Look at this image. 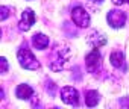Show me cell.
Instances as JSON below:
<instances>
[{"instance_id": "obj_14", "label": "cell", "mask_w": 129, "mask_h": 109, "mask_svg": "<svg viewBox=\"0 0 129 109\" xmlns=\"http://www.w3.org/2000/svg\"><path fill=\"white\" fill-rule=\"evenodd\" d=\"M0 64H2V73H6L8 71V61H6L5 56L0 58Z\"/></svg>"}, {"instance_id": "obj_6", "label": "cell", "mask_w": 129, "mask_h": 109, "mask_svg": "<svg viewBox=\"0 0 129 109\" xmlns=\"http://www.w3.org/2000/svg\"><path fill=\"white\" fill-rule=\"evenodd\" d=\"M100 59H102V56H100L99 50H97V48H93V50L87 55V56H85L87 70H88L90 73H96L97 68H99V65H100Z\"/></svg>"}, {"instance_id": "obj_12", "label": "cell", "mask_w": 129, "mask_h": 109, "mask_svg": "<svg viewBox=\"0 0 129 109\" xmlns=\"http://www.w3.org/2000/svg\"><path fill=\"white\" fill-rule=\"evenodd\" d=\"M97 103H99V92L94 91V89L88 91L87 95H85V104H87L88 107H93V106H96Z\"/></svg>"}, {"instance_id": "obj_1", "label": "cell", "mask_w": 129, "mask_h": 109, "mask_svg": "<svg viewBox=\"0 0 129 109\" xmlns=\"http://www.w3.org/2000/svg\"><path fill=\"white\" fill-rule=\"evenodd\" d=\"M17 58H18V62L23 68L26 70H38L40 68V62L37 61V58L32 55V51L24 45H21L17 51Z\"/></svg>"}, {"instance_id": "obj_4", "label": "cell", "mask_w": 129, "mask_h": 109, "mask_svg": "<svg viewBox=\"0 0 129 109\" xmlns=\"http://www.w3.org/2000/svg\"><path fill=\"white\" fill-rule=\"evenodd\" d=\"M72 18L73 23L79 27H88L90 26V14L82 8V6H76L72 11Z\"/></svg>"}, {"instance_id": "obj_7", "label": "cell", "mask_w": 129, "mask_h": 109, "mask_svg": "<svg viewBox=\"0 0 129 109\" xmlns=\"http://www.w3.org/2000/svg\"><path fill=\"white\" fill-rule=\"evenodd\" d=\"M35 20H37L35 12H34L30 8L24 9V11H23V15H21V20H20V23H18L20 30H24V32L29 30V29L32 27V24L35 23Z\"/></svg>"}, {"instance_id": "obj_10", "label": "cell", "mask_w": 129, "mask_h": 109, "mask_svg": "<svg viewBox=\"0 0 129 109\" xmlns=\"http://www.w3.org/2000/svg\"><path fill=\"white\" fill-rule=\"evenodd\" d=\"M109 61L115 68H121L124 65V53L121 50H114L109 56Z\"/></svg>"}, {"instance_id": "obj_13", "label": "cell", "mask_w": 129, "mask_h": 109, "mask_svg": "<svg viewBox=\"0 0 129 109\" xmlns=\"http://www.w3.org/2000/svg\"><path fill=\"white\" fill-rule=\"evenodd\" d=\"M9 8L8 6H2V8H0V12H2V14H0V20H2V21H5L8 17H9Z\"/></svg>"}, {"instance_id": "obj_11", "label": "cell", "mask_w": 129, "mask_h": 109, "mask_svg": "<svg viewBox=\"0 0 129 109\" xmlns=\"http://www.w3.org/2000/svg\"><path fill=\"white\" fill-rule=\"evenodd\" d=\"M32 44H34L35 48L43 50V48H46V47L49 45V38H47L44 33H35V35L32 36Z\"/></svg>"}, {"instance_id": "obj_15", "label": "cell", "mask_w": 129, "mask_h": 109, "mask_svg": "<svg viewBox=\"0 0 129 109\" xmlns=\"http://www.w3.org/2000/svg\"><path fill=\"white\" fill-rule=\"evenodd\" d=\"M49 88H50V94H53V91H55V83H53V82H47L46 89H49Z\"/></svg>"}, {"instance_id": "obj_2", "label": "cell", "mask_w": 129, "mask_h": 109, "mask_svg": "<svg viewBox=\"0 0 129 109\" xmlns=\"http://www.w3.org/2000/svg\"><path fill=\"white\" fill-rule=\"evenodd\" d=\"M70 58V48L67 45H56L55 47V51H53V61L50 62V68L58 71V70H62L64 64L67 62V59Z\"/></svg>"}, {"instance_id": "obj_5", "label": "cell", "mask_w": 129, "mask_h": 109, "mask_svg": "<svg viewBox=\"0 0 129 109\" xmlns=\"http://www.w3.org/2000/svg\"><path fill=\"white\" fill-rule=\"evenodd\" d=\"M61 98H62L64 103L72 104V106H78L79 104V92L73 86H64L61 89Z\"/></svg>"}, {"instance_id": "obj_18", "label": "cell", "mask_w": 129, "mask_h": 109, "mask_svg": "<svg viewBox=\"0 0 129 109\" xmlns=\"http://www.w3.org/2000/svg\"><path fill=\"white\" fill-rule=\"evenodd\" d=\"M91 2H94V3H96V2H97V3H102L103 0H91Z\"/></svg>"}, {"instance_id": "obj_17", "label": "cell", "mask_w": 129, "mask_h": 109, "mask_svg": "<svg viewBox=\"0 0 129 109\" xmlns=\"http://www.w3.org/2000/svg\"><path fill=\"white\" fill-rule=\"evenodd\" d=\"M118 103H120V104H129V101H126V100H124V98H121V100H120V101H118Z\"/></svg>"}, {"instance_id": "obj_9", "label": "cell", "mask_w": 129, "mask_h": 109, "mask_svg": "<svg viewBox=\"0 0 129 109\" xmlns=\"http://www.w3.org/2000/svg\"><path fill=\"white\" fill-rule=\"evenodd\" d=\"M15 95L20 98V100H29L32 95H34V88L30 85H26V83H21L17 86L15 89Z\"/></svg>"}, {"instance_id": "obj_3", "label": "cell", "mask_w": 129, "mask_h": 109, "mask_svg": "<svg viewBox=\"0 0 129 109\" xmlns=\"http://www.w3.org/2000/svg\"><path fill=\"white\" fill-rule=\"evenodd\" d=\"M126 12H123V11H120V9H111L109 12H108V15H106V21H108V24L111 26V27H114V29H120V27H123L124 24H126Z\"/></svg>"}, {"instance_id": "obj_16", "label": "cell", "mask_w": 129, "mask_h": 109, "mask_svg": "<svg viewBox=\"0 0 129 109\" xmlns=\"http://www.w3.org/2000/svg\"><path fill=\"white\" fill-rule=\"evenodd\" d=\"M112 3L117 5V6H120V5H123V3H127V5H129V0H112Z\"/></svg>"}, {"instance_id": "obj_8", "label": "cell", "mask_w": 129, "mask_h": 109, "mask_svg": "<svg viewBox=\"0 0 129 109\" xmlns=\"http://www.w3.org/2000/svg\"><path fill=\"white\" fill-rule=\"evenodd\" d=\"M88 44H90L93 48H99V47H102V45L106 44V38H105L103 33L94 30V32H91V33L88 35Z\"/></svg>"}]
</instances>
